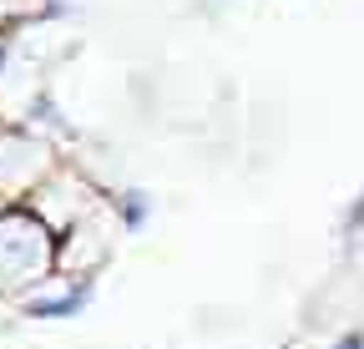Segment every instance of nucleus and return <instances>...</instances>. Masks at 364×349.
<instances>
[{
  "label": "nucleus",
  "instance_id": "obj_1",
  "mask_svg": "<svg viewBox=\"0 0 364 349\" xmlns=\"http://www.w3.org/2000/svg\"><path fill=\"white\" fill-rule=\"evenodd\" d=\"M339 349H364V334H349V339H344Z\"/></svg>",
  "mask_w": 364,
  "mask_h": 349
}]
</instances>
